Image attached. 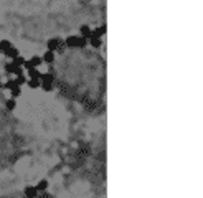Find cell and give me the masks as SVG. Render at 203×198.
I'll return each instance as SVG.
<instances>
[{
  "mask_svg": "<svg viewBox=\"0 0 203 198\" xmlns=\"http://www.w3.org/2000/svg\"><path fill=\"white\" fill-rule=\"evenodd\" d=\"M66 46L69 48H84L86 45H88V40L83 38V37H76V35H71V37L66 38Z\"/></svg>",
  "mask_w": 203,
  "mask_h": 198,
  "instance_id": "obj_1",
  "label": "cell"
},
{
  "mask_svg": "<svg viewBox=\"0 0 203 198\" xmlns=\"http://www.w3.org/2000/svg\"><path fill=\"white\" fill-rule=\"evenodd\" d=\"M5 71H7V73H13V74H17V76L25 74V73H23V68L22 66H15L13 63H7V65H5Z\"/></svg>",
  "mask_w": 203,
  "mask_h": 198,
  "instance_id": "obj_2",
  "label": "cell"
},
{
  "mask_svg": "<svg viewBox=\"0 0 203 198\" xmlns=\"http://www.w3.org/2000/svg\"><path fill=\"white\" fill-rule=\"evenodd\" d=\"M104 32H106V27H101V28H96V30H92L91 32V38H101L102 35H104Z\"/></svg>",
  "mask_w": 203,
  "mask_h": 198,
  "instance_id": "obj_3",
  "label": "cell"
},
{
  "mask_svg": "<svg viewBox=\"0 0 203 198\" xmlns=\"http://www.w3.org/2000/svg\"><path fill=\"white\" fill-rule=\"evenodd\" d=\"M5 53V56H8V58H12V60H15L17 56H18V50L15 48V46H12V48H8L7 51H3Z\"/></svg>",
  "mask_w": 203,
  "mask_h": 198,
  "instance_id": "obj_4",
  "label": "cell"
},
{
  "mask_svg": "<svg viewBox=\"0 0 203 198\" xmlns=\"http://www.w3.org/2000/svg\"><path fill=\"white\" fill-rule=\"evenodd\" d=\"M53 74L51 73H42V78H40V81L42 83H50V84H53Z\"/></svg>",
  "mask_w": 203,
  "mask_h": 198,
  "instance_id": "obj_5",
  "label": "cell"
},
{
  "mask_svg": "<svg viewBox=\"0 0 203 198\" xmlns=\"http://www.w3.org/2000/svg\"><path fill=\"white\" fill-rule=\"evenodd\" d=\"M27 84H28V88H30V89L42 88V81H40V79H28V81H27Z\"/></svg>",
  "mask_w": 203,
  "mask_h": 198,
  "instance_id": "obj_6",
  "label": "cell"
},
{
  "mask_svg": "<svg viewBox=\"0 0 203 198\" xmlns=\"http://www.w3.org/2000/svg\"><path fill=\"white\" fill-rule=\"evenodd\" d=\"M58 45H60V40H58V38L48 40V51H55L58 48Z\"/></svg>",
  "mask_w": 203,
  "mask_h": 198,
  "instance_id": "obj_7",
  "label": "cell"
},
{
  "mask_svg": "<svg viewBox=\"0 0 203 198\" xmlns=\"http://www.w3.org/2000/svg\"><path fill=\"white\" fill-rule=\"evenodd\" d=\"M28 76H30V79H40L42 78V73L37 68H32V69H28Z\"/></svg>",
  "mask_w": 203,
  "mask_h": 198,
  "instance_id": "obj_8",
  "label": "cell"
},
{
  "mask_svg": "<svg viewBox=\"0 0 203 198\" xmlns=\"http://www.w3.org/2000/svg\"><path fill=\"white\" fill-rule=\"evenodd\" d=\"M79 32H81V37H83V38H86V40L91 38V30H89L88 25H83V27L79 28Z\"/></svg>",
  "mask_w": 203,
  "mask_h": 198,
  "instance_id": "obj_9",
  "label": "cell"
},
{
  "mask_svg": "<svg viewBox=\"0 0 203 198\" xmlns=\"http://www.w3.org/2000/svg\"><path fill=\"white\" fill-rule=\"evenodd\" d=\"M42 60L45 63H53L55 61V53H53V51H46V53L42 56Z\"/></svg>",
  "mask_w": 203,
  "mask_h": 198,
  "instance_id": "obj_10",
  "label": "cell"
},
{
  "mask_svg": "<svg viewBox=\"0 0 203 198\" xmlns=\"http://www.w3.org/2000/svg\"><path fill=\"white\" fill-rule=\"evenodd\" d=\"M37 193H38L37 187H25V195H27V196L33 198V196H37Z\"/></svg>",
  "mask_w": 203,
  "mask_h": 198,
  "instance_id": "obj_11",
  "label": "cell"
},
{
  "mask_svg": "<svg viewBox=\"0 0 203 198\" xmlns=\"http://www.w3.org/2000/svg\"><path fill=\"white\" fill-rule=\"evenodd\" d=\"M28 61H30V65H32L33 68H38V66H40V65H42V63H43L42 56H33L32 60H28Z\"/></svg>",
  "mask_w": 203,
  "mask_h": 198,
  "instance_id": "obj_12",
  "label": "cell"
},
{
  "mask_svg": "<svg viewBox=\"0 0 203 198\" xmlns=\"http://www.w3.org/2000/svg\"><path fill=\"white\" fill-rule=\"evenodd\" d=\"M3 88H5V89H10V91H12V89H15V88H20V86L17 84V81H15V79H10V81H7V83L3 84Z\"/></svg>",
  "mask_w": 203,
  "mask_h": 198,
  "instance_id": "obj_13",
  "label": "cell"
},
{
  "mask_svg": "<svg viewBox=\"0 0 203 198\" xmlns=\"http://www.w3.org/2000/svg\"><path fill=\"white\" fill-rule=\"evenodd\" d=\"M25 58H22V56H17L15 58V60H12V63H13V65L15 66H23V65H25Z\"/></svg>",
  "mask_w": 203,
  "mask_h": 198,
  "instance_id": "obj_14",
  "label": "cell"
},
{
  "mask_svg": "<svg viewBox=\"0 0 203 198\" xmlns=\"http://www.w3.org/2000/svg\"><path fill=\"white\" fill-rule=\"evenodd\" d=\"M46 188H48V182H46V180L38 182V185H37V190H38V191H45Z\"/></svg>",
  "mask_w": 203,
  "mask_h": 198,
  "instance_id": "obj_15",
  "label": "cell"
},
{
  "mask_svg": "<svg viewBox=\"0 0 203 198\" xmlns=\"http://www.w3.org/2000/svg\"><path fill=\"white\" fill-rule=\"evenodd\" d=\"M0 46H2V51H7V50L12 48L13 45H12L10 42H7V40H2V42H0Z\"/></svg>",
  "mask_w": 203,
  "mask_h": 198,
  "instance_id": "obj_16",
  "label": "cell"
},
{
  "mask_svg": "<svg viewBox=\"0 0 203 198\" xmlns=\"http://www.w3.org/2000/svg\"><path fill=\"white\" fill-rule=\"evenodd\" d=\"M5 106H7V109H8V111H13V109H15V106H17V101L10 97L8 101H7V104H5Z\"/></svg>",
  "mask_w": 203,
  "mask_h": 198,
  "instance_id": "obj_17",
  "label": "cell"
},
{
  "mask_svg": "<svg viewBox=\"0 0 203 198\" xmlns=\"http://www.w3.org/2000/svg\"><path fill=\"white\" fill-rule=\"evenodd\" d=\"M89 43L94 46V48H99L101 46V38H89Z\"/></svg>",
  "mask_w": 203,
  "mask_h": 198,
  "instance_id": "obj_18",
  "label": "cell"
},
{
  "mask_svg": "<svg viewBox=\"0 0 203 198\" xmlns=\"http://www.w3.org/2000/svg\"><path fill=\"white\" fill-rule=\"evenodd\" d=\"M15 81H17V84H18V86H22V84H25L28 79L25 78V74H20V76H17V79H15Z\"/></svg>",
  "mask_w": 203,
  "mask_h": 198,
  "instance_id": "obj_19",
  "label": "cell"
},
{
  "mask_svg": "<svg viewBox=\"0 0 203 198\" xmlns=\"http://www.w3.org/2000/svg\"><path fill=\"white\" fill-rule=\"evenodd\" d=\"M20 94H22V89H20V88H15V89H12V99L18 97Z\"/></svg>",
  "mask_w": 203,
  "mask_h": 198,
  "instance_id": "obj_20",
  "label": "cell"
},
{
  "mask_svg": "<svg viewBox=\"0 0 203 198\" xmlns=\"http://www.w3.org/2000/svg\"><path fill=\"white\" fill-rule=\"evenodd\" d=\"M42 88H43L45 91H51V89H53V84H50V83H42Z\"/></svg>",
  "mask_w": 203,
  "mask_h": 198,
  "instance_id": "obj_21",
  "label": "cell"
},
{
  "mask_svg": "<svg viewBox=\"0 0 203 198\" xmlns=\"http://www.w3.org/2000/svg\"><path fill=\"white\" fill-rule=\"evenodd\" d=\"M0 53H2V46H0Z\"/></svg>",
  "mask_w": 203,
  "mask_h": 198,
  "instance_id": "obj_22",
  "label": "cell"
}]
</instances>
